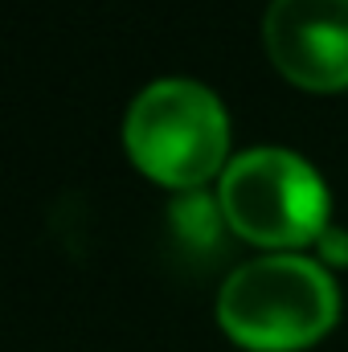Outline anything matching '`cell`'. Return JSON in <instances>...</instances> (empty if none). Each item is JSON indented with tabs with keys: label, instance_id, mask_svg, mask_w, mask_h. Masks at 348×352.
Returning <instances> with one entry per match:
<instances>
[{
	"label": "cell",
	"instance_id": "obj_1",
	"mask_svg": "<svg viewBox=\"0 0 348 352\" xmlns=\"http://www.w3.org/2000/svg\"><path fill=\"white\" fill-rule=\"evenodd\" d=\"M340 311L336 283L299 254H270L238 266L217 295L221 328L259 352H291L320 340Z\"/></svg>",
	"mask_w": 348,
	"mask_h": 352
},
{
	"label": "cell",
	"instance_id": "obj_2",
	"mask_svg": "<svg viewBox=\"0 0 348 352\" xmlns=\"http://www.w3.org/2000/svg\"><path fill=\"white\" fill-rule=\"evenodd\" d=\"M127 156L160 184L193 188L230 152V119L213 90L188 78H160L135 94L123 119Z\"/></svg>",
	"mask_w": 348,
	"mask_h": 352
},
{
	"label": "cell",
	"instance_id": "obj_3",
	"mask_svg": "<svg viewBox=\"0 0 348 352\" xmlns=\"http://www.w3.org/2000/svg\"><path fill=\"white\" fill-rule=\"evenodd\" d=\"M221 217L254 246H303L324 234L328 192L307 160L283 148H254L221 173Z\"/></svg>",
	"mask_w": 348,
	"mask_h": 352
},
{
	"label": "cell",
	"instance_id": "obj_4",
	"mask_svg": "<svg viewBox=\"0 0 348 352\" xmlns=\"http://www.w3.org/2000/svg\"><path fill=\"white\" fill-rule=\"evenodd\" d=\"M262 41L295 87H348V0H270Z\"/></svg>",
	"mask_w": 348,
	"mask_h": 352
}]
</instances>
